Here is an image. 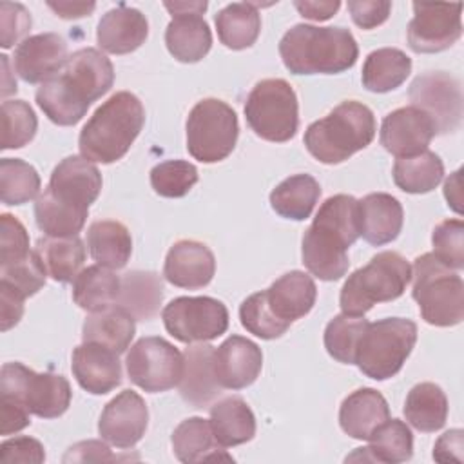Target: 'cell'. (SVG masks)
<instances>
[{"label":"cell","mask_w":464,"mask_h":464,"mask_svg":"<svg viewBox=\"0 0 464 464\" xmlns=\"http://www.w3.org/2000/svg\"><path fill=\"white\" fill-rule=\"evenodd\" d=\"M174 455L181 462H201V460H219L228 459V455L219 453L218 440L212 433L210 420L203 417H188L181 420L170 437Z\"/></svg>","instance_id":"obj_34"},{"label":"cell","mask_w":464,"mask_h":464,"mask_svg":"<svg viewBox=\"0 0 464 464\" xmlns=\"http://www.w3.org/2000/svg\"><path fill=\"white\" fill-rule=\"evenodd\" d=\"M29 234L11 214L0 216V266L24 259L29 254Z\"/></svg>","instance_id":"obj_49"},{"label":"cell","mask_w":464,"mask_h":464,"mask_svg":"<svg viewBox=\"0 0 464 464\" xmlns=\"http://www.w3.org/2000/svg\"><path fill=\"white\" fill-rule=\"evenodd\" d=\"M0 45L4 49L13 47L31 29V14L22 4L2 2L0 4Z\"/></svg>","instance_id":"obj_50"},{"label":"cell","mask_w":464,"mask_h":464,"mask_svg":"<svg viewBox=\"0 0 464 464\" xmlns=\"http://www.w3.org/2000/svg\"><path fill=\"white\" fill-rule=\"evenodd\" d=\"M102 190V174L83 156L63 158L36 198L34 219L45 236L69 237L83 228L89 207Z\"/></svg>","instance_id":"obj_2"},{"label":"cell","mask_w":464,"mask_h":464,"mask_svg":"<svg viewBox=\"0 0 464 464\" xmlns=\"http://www.w3.org/2000/svg\"><path fill=\"white\" fill-rule=\"evenodd\" d=\"M239 319L243 328L261 339H277L281 337L290 324L279 321L265 299V290L248 295L239 306Z\"/></svg>","instance_id":"obj_47"},{"label":"cell","mask_w":464,"mask_h":464,"mask_svg":"<svg viewBox=\"0 0 464 464\" xmlns=\"http://www.w3.org/2000/svg\"><path fill=\"white\" fill-rule=\"evenodd\" d=\"M120 353L98 343H83L72 350L71 370L76 382L92 395H105L121 384Z\"/></svg>","instance_id":"obj_22"},{"label":"cell","mask_w":464,"mask_h":464,"mask_svg":"<svg viewBox=\"0 0 464 464\" xmlns=\"http://www.w3.org/2000/svg\"><path fill=\"white\" fill-rule=\"evenodd\" d=\"M24 297L13 292L7 286L0 285V328L2 332H7L18 321L22 319L24 314Z\"/></svg>","instance_id":"obj_55"},{"label":"cell","mask_w":464,"mask_h":464,"mask_svg":"<svg viewBox=\"0 0 464 464\" xmlns=\"http://www.w3.org/2000/svg\"><path fill=\"white\" fill-rule=\"evenodd\" d=\"M442 160L431 150H422L408 158H397L393 165V181L408 194L431 192L442 181Z\"/></svg>","instance_id":"obj_41"},{"label":"cell","mask_w":464,"mask_h":464,"mask_svg":"<svg viewBox=\"0 0 464 464\" xmlns=\"http://www.w3.org/2000/svg\"><path fill=\"white\" fill-rule=\"evenodd\" d=\"M47 5L60 16L65 20H72V18H82L87 16L94 11L96 4L94 2H47Z\"/></svg>","instance_id":"obj_58"},{"label":"cell","mask_w":464,"mask_h":464,"mask_svg":"<svg viewBox=\"0 0 464 464\" xmlns=\"http://www.w3.org/2000/svg\"><path fill=\"white\" fill-rule=\"evenodd\" d=\"M210 428L221 448L239 446L254 439L256 417L241 397L232 395L212 404Z\"/></svg>","instance_id":"obj_30"},{"label":"cell","mask_w":464,"mask_h":464,"mask_svg":"<svg viewBox=\"0 0 464 464\" xmlns=\"http://www.w3.org/2000/svg\"><path fill=\"white\" fill-rule=\"evenodd\" d=\"M406 420L419 431L431 433L440 430L448 419V399L435 382L415 384L404 402Z\"/></svg>","instance_id":"obj_38"},{"label":"cell","mask_w":464,"mask_h":464,"mask_svg":"<svg viewBox=\"0 0 464 464\" xmlns=\"http://www.w3.org/2000/svg\"><path fill=\"white\" fill-rule=\"evenodd\" d=\"M279 54L292 74H337L355 65L359 47L344 27L297 24L283 34Z\"/></svg>","instance_id":"obj_4"},{"label":"cell","mask_w":464,"mask_h":464,"mask_svg":"<svg viewBox=\"0 0 464 464\" xmlns=\"http://www.w3.org/2000/svg\"><path fill=\"white\" fill-rule=\"evenodd\" d=\"M196 183L198 169L185 160H167L150 170V185L163 198H183Z\"/></svg>","instance_id":"obj_45"},{"label":"cell","mask_w":464,"mask_h":464,"mask_svg":"<svg viewBox=\"0 0 464 464\" xmlns=\"http://www.w3.org/2000/svg\"><path fill=\"white\" fill-rule=\"evenodd\" d=\"M368 321L364 315L339 314L324 328V348L335 361L353 364L355 352Z\"/></svg>","instance_id":"obj_43"},{"label":"cell","mask_w":464,"mask_h":464,"mask_svg":"<svg viewBox=\"0 0 464 464\" xmlns=\"http://www.w3.org/2000/svg\"><path fill=\"white\" fill-rule=\"evenodd\" d=\"M359 236V199L350 194L330 196L304 230L301 246L304 266L323 281L341 279L350 266L348 248Z\"/></svg>","instance_id":"obj_3"},{"label":"cell","mask_w":464,"mask_h":464,"mask_svg":"<svg viewBox=\"0 0 464 464\" xmlns=\"http://www.w3.org/2000/svg\"><path fill=\"white\" fill-rule=\"evenodd\" d=\"M0 60H2V67H4V87H2V96L5 98L7 94L16 92V83H14V82L7 83V78H9V62H7V56H5V54H2V56H0Z\"/></svg>","instance_id":"obj_60"},{"label":"cell","mask_w":464,"mask_h":464,"mask_svg":"<svg viewBox=\"0 0 464 464\" xmlns=\"http://www.w3.org/2000/svg\"><path fill=\"white\" fill-rule=\"evenodd\" d=\"M315 297L317 288L312 276L301 270L283 274L265 290V299L272 314L286 324L304 317L314 308Z\"/></svg>","instance_id":"obj_25"},{"label":"cell","mask_w":464,"mask_h":464,"mask_svg":"<svg viewBox=\"0 0 464 464\" xmlns=\"http://www.w3.org/2000/svg\"><path fill=\"white\" fill-rule=\"evenodd\" d=\"M460 170L453 172L451 178L446 179L444 183V196H446V201L448 205L455 210V212H460Z\"/></svg>","instance_id":"obj_59"},{"label":"cell","mask_w":464,"mask_h":464,"mask_svg":"<svg viewBox=\"0 0 464 464\" xmlns=\"http://www.w3.org/2000/svg\"><path fill=\"white\" fill-rule=\"evenodd\" d=\"M134 317L118 304H111L103 310L91 312L82 326L83 343H98L114 350L116 353H123L136 332Z\"/></svg>","instance_id":"obj_31"},{"label":"cell","mask_w":464,"mask_h":464,"mask_svg":"<svg viewBox=\"0 0 464 464\" xmlns=\"http://www.w3.org/2000/svg\"><path fill=\"white\" fill-rule=\"evenodd\" d=\"M417 343V324L404 317H386L368 323L361 335L355 361L370 379L386 381L401 372Z\"/></svg>","instance_id":"obj_9"},{"label":"cell","mask_w":464,"mask_h":464,"mask_svg":"<svg viewBox=\"0 0 464 464\" xmlns=\"http://www.w3.org/2000/svg\"><path fill=\"white\" fill-rule=\"evenodd\" d=\"M319 196L321 187L314 176L294 174L270 192V205L281 218L303 221L310 218Z\"/></svg>","instance_id":"obj_36"},{"label":"cell","mask_w":464,"mask_h":464,"mask_svg":"<svg viewBox=\"0 0 464 464\" xmlns=\"http://www.w3.org/2000/svg\"><path fill=\"white\" fill-rule=\"evenodd\" d=\"M462 4H413L408 24V45L415 53H440L450 49L462 34Z\"/></svg>","instance_id":"obj_16"},{"label":"cell","mask_w":464,"mask_h":464,"mask_svg":"<svg viewBox=\"0 0 464 464\" xmlns=\"http://www.w3.org/2000/svg\"><path fill=\"white\" fill-rule=\"evenodd\" d=\"M87 246L91 257L111 270L123 268L132 254V239L129 228L114 219H100L91 223L87 230Z\"/></svg>","instance_id":"obj_32"},{"label":"cell","mask_w":464,"mask_h":464,"mask_svg":"<svg viewBox=\"0 0 464 464\" xmlns=\"http://www.w3.org/2000/svg\"><path fill=\"white\" fill-rule=\"evenodd\" d=\"M410 281L411 266L406 257L393 250L379 252L344 281L339 295L341 310L350 315H364L373 304L401 297Z\"/></svg>","instance_id":"obj_7"},{"label":"cell","mask_w":464,"mask_h":464,"mask_svg":"<svg viewBox=\"0 0 464 464\" xmlns=\"http://www.w3.org/2000/svg\"><path fill=\"white\" fill-rule=\"evenodd\" d=\"M245 118L248 127L266 141L292 140L299 127V105L292 85L283 78L257 82L246 96Z\"/></svg>","instance_id":"obj_11"},{"label":"cell","mask_w":464,"mask_h":464,"mask_svg":"<svg viewBox=\"0 0 464 464\" xmlns=\"http://www.w3.org/2000/svg\"><path fill=\"white\" fill-rule=\"evenodd\" d=\"M216 274V259L212 250L199 241L181 239L174 243L163 263L165 279L179 288H203Z\"/></svg>","instance_id":"obj_23"},{"label":"cell","mask_w":464,"mask_h":464,"mask_svg":"<svg viewBox=\"0 0 464 464\" xmlns=\"http://www.w3.org/2000/svg\"><path fill=\"white\" fill-rule=\"evenodd\" d=\"M67 42L56 33L24 38L13 58L16 74L27 83H44L67 62Z\"/></svg>","instance_id":"obj_21"},{"label":"cell","mask_w":464,"mask_h":464,"mask_svg":"<svg viewBox=\"0 0 464 464\" xmlns=\"http://www.w3.org/2000/svg\"><path fill=\"white\" fill-rule=\"evenodd\" d=\"M295 9L301 13V16L308 18V20H315V22H323L334 16V13H337V9L341 7L339 0L334 2H312V0H295L294 2Z\"/></svg>","instance_id":"obj_57"},{"label":"cell","mask_w":464,"mask_h":464,"mask_svg":"<svg viewBox=\"0 0 464 464\" xmlns=\"http://www.w3.org/2000/svg\"><path fill=\"white\" fill-rule=\"evenodd\" d=\"M120 281L121 277H118L107 266H87L76 276L72 283V299L80 308L87 312L103 310L116 303Z\"/></svg>","instance_id":"obj_40"},{"label":"cell","mask_w":464,"mask_h":464,"mask_svg":"<svg viewBox=\"0 0 464 464\" xmlns=\"http://www.w3.org/2000/svg\"><path fill=\"white\" fill-rule=\"evenodd\" d=\"M214 375L221 388L241 390L250 386L261 373L263 352L243 335H230L212 355Z\"/></svg>","instance_id":"obj_20"},{"label":"cell","mask_w":464,"mask_h":464,"mask_svg":"<svg viewBox=\"0 0 464 464\" xmlns=\"http://www.w3.org/2000/svg\"><path fill=\"white\" fill-rule=\"evenodd\" d=\"M411 105L430 116L437 134L459 129L462 120L460 82L444 71H428L417 76L408 92Z\"/></svg>","instance_id":"obj_15"},{"label":"cell","mask_w":464,"mask_h":464,"mask_svg":"<svg viewBox=\"0 0 464 464\" xmlns=\"http://www.w3.org/2000/svg\"><path fill=\"white\" fill-rule=\"evenodd\" d=\"M411 72V58L395 47L372 51L362 65V85L372 92H390L402 85Z\"/></svg>","instance_id":"obj_33"},{"label":"cell","mask_w":464,"mask_h":464,"mask_svg":"<svg viewBox=\"0 0 464 464\" xmlns=\"http://www.w3.org/2000/svg\"><path fill=\"white\" fill-rule=\"evenodd\" d=\"M375 116L361 102L346 100L304 130L306 150L321 163L335 165L366 149L375 138Z\"/></svg>","instance_id":"obj_6"},{"label":"cell","mask_w":464,"mask_h":464,"mask_svg":"<svg viewBox=\"0 0 464 464\" xmlns=\"http://www.w3.org/2000/svg\"><path fill=\"white\" fill-rule=\"evenodd\" d=\"M348 11L352 20L361 29H373L384 24L392 11V2L388 0H350Z\"/></svg>","instance_id":"obj_52"},{"label":"cell","mask_w":464,"mask_h":464,"mask_svg":"<svg viewBox=\"0 0 464 464\" xmlns=\"http://www.w3.org/2000/svg\"><path fill=\"white\" fill-rule=\"evenodd\" d=\"M187 150L201 163H218L236 147L239 123L236 111L218 98L198 102L187 116Z\"/></svg>","instance_id":"obj_12"},{"label":"cell","mask_w":464,"mask_h":464,"mask_svg":"<svg viewBox=\"0 0 464 464\" xmlns=\"http://www.w3.org/2000/svg\"><path fill=\"white\" fill-rule=\"evenodd\" d=\"M40 176L33 165L18 158L0 161V196L5 205H24L38 196Z\"/></svg>","instance_id":"obj_42"},{"label":"cell","mask_w":464,"mask_h":464,"mask_svg":"<svg viewBox=\"0 0 464 464\" xmlns=\"http://www.w3.org/2000/svg\"><path fill=\"white\" fill-rule=\"evenodd\" d=\"M45 266L36 250H31L20 261L0 266V285L11 288L24 299L34 295L45 285Z\"/></svg>","instance_id":"obj_46"},{"label":"cell","mask_w":464,"mask_h":464,"mask_svg":"<svg viewBox=\"0 0 464 464\" xmlns=\"http://www.w3.org/2000/svg\"><path fill=\"white\" fill-rule=\"evenodd\" d=\"M34 250L40 256L47 276L60 283H69L76 279L85 261V246L78 236H45L36 241Z\"/></svg>","instance_id":"obj_37"},{"label":"cell","mask_w":464,"mask_h":464,"mask_svg":"<svg viewBox=\"0 0 464 464\" xmlns=\"http://www.w3.org/2000/svg\"><path fill=\"white\" fill-rule=\"evenodd\" d=\"M386 419H390V406L373 388L352 392L339 408L341 430L357 440H368Z\"/></svg>","instance_id":"obj_28"},{"label":"cell","mask_w":464,"mask_h":464,"mask_svg":"<svg viewBox=\"0 0 464 464\" xmlns=\"http://www.w3.org/2000/svg\"><path fill=\"white\" fill-rule=\"evenodd\" d=\"M219 42L234 51L246 49L256 44L261 31V16L256 4H228L214 16Z\"/></svg>","instance_id":"obj_35"},{"label":"cell","mask_w":464,"mask_h":464,"mask_svg":"<svg viewBox=\"0 0 464 464\" xmlns=\"http://www.w3.org/2000/svg\"><path fill=\"white\" fill-rule=\"evenodd\" d=\"M433 256L451 270L464 266V225L460 219L440 221L431 234Z\"/></svg>","instance_id":"obj_48"},{"label":"cell","mask_w":464,"mask_h":464,"mask_svg":"<svg viewBox=\"0 0 464 464\" xmlns=\"http://www.w3.org/2000/svg\"><path fill=\"white\" fill-rule=\"evenodd\" d=\"M129 379L149 393L167 392L179 384L183 375V353L163 337H141L127 357Z\"/></svg>","instance_id":"obj_14"},{"label":"cell","mask_w":464,"mask_h":464,"mask_svg":"<svg viewBox=\"0 0 464 464\" xmlns=\"http://www.w3.org/2000/svg\"><path fill=\"white\" fill-rule=\"evenodd\" d=\"M368 448H357L362 459L373 462L399 464L406 462L413 455V435L404 420L386 419L370 437Z\"/></svg>","instance_id":"obj_39"},{"label":"cell","mask_w":464,"mask_h":464,"mask_svg":"<svg viewBox=\"0 0 464 464\" xmlns=\"http://www.w3.org/2000/svg\"><path fill=\"white\" fill-rule=\"evenodd\" d=\"M161 301H163L161 277L156 272L132 270L123 274L114 304L127 310L136 321H149L160 312Z\"/></svg>","instance_id":"obj_29"},{"label":"cell","mask_w":464,"mask_h":464,"mask_svg":"<svg viewBox=\"0 0 464 464\" xmlns=\"http://www.w3.org/2000/svg\"><path fill=\"white\" fill-rule=\"evenodd\" d=\"M402 221V205L392 194L373 192L359 199L361 236L370 245L392 243L401 234Z\"/></svg>","instance_id":"obj_27"},{"label":"cell","mask_w":464,"mask_h":464,"mask_svg":"<svg viewBox=\"0 0 464 464\" xmlns=\"http://www.w3.org/2000/svg\"><path fill=\"white\" fill-rule=\"evenodd\" d=\"M464 450V431L450 430L442 433L433 446V459L439 462H462Z\"/></svg>","instance_id":"obj_54"},{"label":"cell","mask_w":464,"mask_h":464,"mask_svg":"<svg viewBox=\"0 0 464 464\" xmlns=\"http://www.w3.org/2000/svg\"><path fill=\"white\" fill-rule=\"evenodd\" d=\"M145 123V109L140 98L120 91L103 102L83 125L78 147L85 160L114 163L121 160Z\"/></svg>","instance_id":"obj_5"},{"label":"cell","mask_w":464,"mask_h":464,"mask_svg":"<svg viewBox=\"0 0 464 464\" xmlns=\"http://www.w3.org/2000/svg\"><path fill=\"white\" fill-rule=\"evenodd\" d=\"M149 34L145 14L134 7L118 5L107 11L98 22V45L111 54H127L136 51Z\"/></svg>","instance_id":"obj_26"},{"label":"cell","mask_w":464,"mask_h":464,"mask_svg":"<svg viewBox=\"0 0 464 464\" xmlns=\"http://www.w3.org/2000/svg\"><path fill=\"white\" fill-rule=\"evenodd\" d=\"M71 397V384L60 373H36L22 362H5L0 370V399L16 402L36 417L63 415Z\"/></svg>","instance_id":"obj_10"},{"label":"cell","mask_w":464,"mask_h":464,"mask_svg":"<svg viewBox=\"0 0 464 464\" xmlns=\"http://www.w3.org/2000/svg\"><path fill=\"white\" fill-rule=\"evenodd\" d=\"M129 457L114 455L107 444L100 440H82L67 450L63 455V462H112V460H127Z\"/></svg>","instance_id":"obj_53"},{"label":"cell","mask_w":464,"mask_h":464,"mask_svg":"<svg viewBox=\"0 0 464 464\" xmlns=\"http://www.w3.org/2000/svg\"><path fill=\"white\" fill-rule=\"evenodd\" d=\"M435 125L426 112L408 105L388 112L381 125V145L397 158L415 156L428 150L435 136Z\"/></svg>","instance_id":"obj_19"},{"label":"cell","mask_w":464,"mask_h":464,"mask_svg":"<svg viewBox=\"0 0 464 464\" xmlns=\"http://www.w3.org/2000/svg\"><path fill=\"white\" fill-rule=\"evenodd\" d=\"M0 406H2V430H0L2 435L16 433L31 424V417H29L31 413L24 406L5 399H0Z\"/></svg>","instance_id":"obj_56"},{"label":"cell","mask_w":464,"mask_h":464,"mask_svg":"<svg viewBox=\"0 0 464 464\" xmlns=\"http://www.w3.org/2000/svg\"><path fill=\"white\" fill-rule=\"evenodd\" d=\"M214 348L207 343L192 344L183 353V375L179 381V395L194 408H205L221 395V384L212 366Z\"/></svg>","instance_id":"obj_24"},{"label":"cell","mask_w":464,"mask_h":464,"mask_svg":"<svg viewBox=\"0 0 464 464\" xmlns=\"http://www.w3.org/2000/svg\"><path fill=\"white\" fill-rule=\"evenodd\" d=\"M114 83L111 60L94 47L74 51L65 65L40 83L36 103L56 125H76L92 102L102 98Z\"/></svg>","instance_id":"obj_1"},{"label":"cell","mask_w":464,"mask_h":464,"mask_svg":"<svg viewBox=\"0 0 464 464\" xmlns=\"http://www.w3.org/2000/svg\"><path fill=\"white\" fill-rule=\"evenodd\" d=\"M38 120L31 105L24 100H5L2 103V149H22L36 134Z\"/></svg>","instance_id":"obj_44"},{"label":"cell","mask_w":464,"mask_h":464,"mask_svg":"<svg viewBox=\"0 0 464 464\" xmlns=\"http://www.w3.org/2000/svg\"><path fill=\"white\" fill-rule=\"evenodd\" d=\"M0 460L5 464L13 462H33L40 464L45 460V450L40 440L33 437H14L0 444Z\"/></svg>","instance_id":"obj_51"},{"label":"cell","mask_w":464,"mask_h":464,"mask_svg":"<svg viewBox=\"0 0 464 464\" xmlns=\"http://www.w3.org/2000/svg\"><path fill=\"white\" fill-rule=\"evenodd\" d=\"M172 20L165 29V45L169 53L183 63L203 60L212 47V33L205 18L207 2H165Z\"/></svg>","instance_id":"obj_17"},{"label":"cell","mask_w":464,"mask_h":464,"mask_svg":"<svg viewBox=\"0 0 464 464\" xmlns=\"http://www.w3.org/2000/svg\"><path fill=\"white\" fill-rule=\"evenodd\" d=\"M167 332L187 344L207 343L228 328L227 306L208 295L176 297L161 312Z\"/></svg>","instance_id":"obj_13"},{"label":"cell","mask_w":464,"mask_h":464,"mask_svg":"<svg viewBox=\"0 0 464 464\" xmlns=\"http://www.w3.org/2000/svg\"><path fill=\"white\" fill-rule=\"evenodd\" d=\"M411 277V295L428 324L455 326L464 319V283L457 272L433 254H422L413 263Z\"/></svg>","instance_id":"obj_8"},{"label":"cell","mask_w":464,"mask_h":464,"mask_svg":"<svg viewBox=\"0 0 464 464\" xmlns=\"http://www.w3.org/2000/svg\"><path fill=\"white\" fill-rule=\"evenodd\" d=\"M147 424L149 410L145 401L136 392L123 390L105 404L98 420V433L109 444L127 450L141 440Z\"/></svg>","instance_id":"obj_18"}]
</instances>
